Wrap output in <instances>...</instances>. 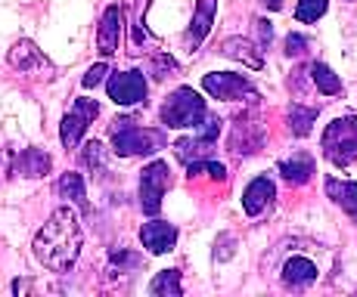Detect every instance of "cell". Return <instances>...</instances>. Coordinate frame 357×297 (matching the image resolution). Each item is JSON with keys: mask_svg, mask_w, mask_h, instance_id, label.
<instances>
[{"mask_svg": "<svg viewBox=\"0 0 357 297\" xmlns=\"http://www.w3.org/2000/svg\"><path fill=\"white\" fill-rule=\"evenodd\" d=\"M317 121V109H305V106H292L289 109V127L295 136H307L311 124Z\"/></svg>", "mask_w": 357, "mask_h": 297, "instance_id": "obj_25", "label": "cell"}, {"mask_svg": "<svg viewBox=\"0 0 357 297\" xmlns=\"http://www.w3.org/2000/svg\"><path fill=\"white\" fill-rule=\"evenodd\" d=\"M6 62H10L16 72L22 74H34V78H56V65L44 56V50H38V44L31 40H16L6 53Z\"/></svg>", "mask_w": 357, "mask_h": 297, "instance_id": "obj_5", "label": "cell"}, {"mask_svg": "<svg viewBox=\"0 0 357 297\" xmlns=\"http://www.w3.org/2000/svg\"><path fill=\"white\" fill-rule=\"evenodd\" d=\"M205 118V99L196 93L193 87H181L165 99L162 106V124L165 127H199V121Z\"/></svg>", "mask_w": 357, "mask_h": 297, "instance_id": "obj_4", "label": "cell"}, {"mask_svg": "<svg viewBox=\"0 0 357 297\" xmlns=\"http://www.w3.org/2000/svg\"><path fill=\"white\" fill-rule=\"evenodd\" d=\"M324 155L335 168H348L357 161V118L354 115H342L324 130Z\"/></svg>", "mask_w": 357, "mask_h": 297, "instance_id": "obj_3", "label": "cell"}, {"mask_svg": "<svg viewBox=\"0 0 357 297\" xmlns=\"http://www.w3.org/2000/svg\"><path fill=\"white\" fill-rule=\"evenodd\" d=\"M305 47H307V40L301 38V34H289V38H286V53H289V56H301Z\"/></svg>", "mask_w": 357, "mask_h": 297, "instance_id": "obj_30", "label": "cell"}, {"mask_svg": "<svg viewBox=\"0 0 357 297\" xmlns=\"http://www.w3.org/2000/svg\"><path fill=\"white\" fill-rule=\"evenodd\" d=\"M221 53L227 59H236V62H243V65H249V68H261V65H264L261 50L252 44V40H245V38H227L221 44Z\"/></svg>", "mask_w": 357, "mask_h": 297, "instance_id": "obj_19", "label": "cell"}, {"mask_svg": "<svg viewBox=\"0 0 357 297\" xmlns=\"http://www.w3.org/2000/svg\"><path fill=\"white\" fill-rule=\"evenodd\" d=\"M326 0H298V6H295V19L298 22H317L320 16L326 13Z\"/></svg>", "mask_w": 357, "mask_h": 297, "instance_id": "obj_28", "label": "cell"}, {"mask_svg": "<svg viewBox=\"0 0 357 297\" xmlns=\"http://www.w3.org/2000/svg\"><path fill=\"white\" fill-rule=\"evenodd\" d=\"M121 31H125V10L119 6H106L100 19V31H97V50L102 56H112L119 53V44H121Z\"/></svg>", "mask_w": 357, "mask_h": 297, "instance_id": "obj_11", "label": "cell"}, {"mask_svg": "<svg viewBox=\"0 0 357 297\" xmlns=\"http://www.w3.org/2000/svg\"><path fill=\"white\" fill-rule=\"evenodd\" d=\"M100 115V102L97 99H87V96H78L72 106V112L63 118V127H59V140H63L66 149H75L84 136V130L97 121Z\"/></svg>", "mask_w": 357, "mask_h": 297, "instance_id": "obj_7", "label": "cell"}, {"mask_svg": "<svg viewBox=\"0 0 357 297\" xmlns=\"http://www.w3.org/2000/svg\"><path fill=\"white\" fill-rule=\"evenodd\" d=\"M106 93L115 106H140V102H146L149 87L143 72H115L106 81Z\"/></svg>", "mask_w": 357, "mask_h": 297, "instance_id": "obj_8", "label": "cell"}, {"mask_svg": "<svg viewBox=\"0 0 357 297\" xmlns=\"http://www.w3.org/2000/svg\"><path fill=\"white\" fill-rule=\"evenodd\" d=\"M215 13H218V0H199V3H196L193 22H190L187 34H183V44H187L190 53L199 50V47H202V40L208 38L211 25H215Z\"/></svg>", "mask_w": 357, "mask_h": 297, "instance_id": "obj_13", "label": "cell"}, {"mask_svg": "<svg viewBox=\"0 0 357 297\" xmlns=\"http://www.w3.org/2000/svg\"><path fill=\"white\" fill-rule=\"evenodd\" d=\"M29 288H31V282H13V291H16V294H22V291H29Z\"/></svg>", "mask_w": 357, "mask_h": 297, "instance_id": "obj_32", "label": "cell"}, {"mask_svg": "<svg viewBox=\"0 0 357 297\" xmlns=\"http://www.w3.org/2000/svg\"><path fill=\"white\" fill-rule=\"evenodd\" d=\"M50 168H53V161L44 149H22L16 158H13V170H16L19 177H29V179L47 177Z\"/></svg>", "mask_w": 357, "mask_h": 297, "instance_id": "obj_16", "label": "cell"}, {"mask_svg": "<svg viewBox=\"0 0 357 297\" xmlns=\"http://www.w3.org/2000/svg\"><path fill=\"white\" fill-rule=\"evenodd\" d=\"M56 192L66 198V202L78 204L81 211L87 208V189H84V179H81V174H75V170H68V174L59 177L56 183Z\"/></svg>", "mask_w": 357, "mask_h": 297, "instance_id": "obj_22", "label": "cell"}, {"mask_svg": "<svg viewBox=\"0 0 357 297\" xmlns=\"http://www.w3.org/2000/svg\"><path fill=\"white\" fill-rule=\"evenodd\" d=\"M112 152L119 158H134V155H153L162 146L159 130L140 127L134 118H115L112 121Z\"/></svg>", "mask_w": 357, "mask_h": 297, "instance_id": "obj_2", "label": "cell"}, {"mask_svg": "<svg viewBox=\"0 0 357 297\" xmlns=\"http://www.w3.org/2000/svg\"><path fill=\"white\" fill-rule=\"evenodd\" d=\"M258 31H261V44H271L273 40V25L267 19H258Z\"/></svg>", "mask_w": 357, "mask_h": 297, "instance_id": "obj_31", "label": "cell"}, {"mask_svg": "<svg viewBox=\"0 0 357 297\" xmlns=\"http://www.w3.org/2000/svg\"><path fill=\"white\" fill-rule=\"evenodd\" d=\"M81 241H84V232H81L78 214L68 204H63L47 217V223L38 230L31 248L38 264H44L50 273H68L81 254Z\"/></svg>", "mask_w": 357, "mask_h": 297, "instance_id": "obj_1", "label": "cell"}, {"mask_svg": "<svg viewBox=\"0 0 357 297\" xmlns=\"http://www.w3.org/2000/svg\"><path fill=\"white\" fill-rule=\"evenodd\" d=\"M280 174H283V179H289L292 186H305L307 179L314 177V158L311 155H292L286 158V161H280Z\"/></svg>", "mask_w": 357, "mask_h": 297, "instance_id": "obj_20", "label": "cell"}, {"mask_svg": "<svg viewBox=\"0 0 357 297\" xmlns=\"http://www.w3.org/2000/svg\"><path fill=\"white\" fill-rule=\"evenodd\" d=\"M140 241L149 254H168L177 245V226L168 220H153V223H143Z\"/></svg>", "mask_w": 357, "mask_h": 297, "instance_id": "obj_12", "label": "cell"}, {"mask_svg": "<svg viewBox=\"0 0 357 297\" xmlns=\"http://www.w3.org/2000/svg\"><path fill=\"white\" fill-rule=\"evenodd\" d=\"M273 198H277V186H273V179L255 177L243 192V211L249 214V217H258L261 211H267V204H271Z\"/></svg>", "mask_w": 357, "mask_h": 297, "instance_id": "obj_14", "label": "cell"}, {"mask_svg": "<svg viewBox=\"0 0 357 297\" xmlns=\"http://www.w3.org/2000/svg\"><path fill=\"white\" fill-rule=\"evenodd\" d=\"M106 74H109V65H106V62H97V65H91V68L84 72L81 84H84L87 90H93L97 84H102V78H106Z\"/></svg>", "mask_w": 357, "mask_h": 297, "instance_id": "obj_29", "label": "cell"}, {"mask_svg": "<svg viewBox=\"0 0 357 297\" xmlns=\"http://www.w3.org/2000/svg\"><path fill=\"white\" fill-rule=\"evenodd\" d=\"M81 158H84V164L93 170V174H106V149H102V143H97V140L84 143Z\"/></svg>", "mask_w": 357, "mask_h": 297, "instance_id": "obj_26", "label": "cell"}, {"mask_svg": "<svg viewBox=\"0 0 357 297\" xmlns=\"http://www.w3.org/2000/svg\"><path fill=\"white\" fill-rule=\"evenodd\" d=\"M149 74H153L155 81L174 78V74H177V62H174V56H168V53H155V56L149 59Z\"/></svg>", "mask_w": 357, "mask_h": 297, "instance_id": "obj_27", "label": "cell"}, {"mask_svg": "<svg viewBox=\"0 0 357 297\" xmlns=\"http://www.w3.org/2000/svg\"><path fill=\"white\" fill-rule=\"evenodd\" d=\"M128 6V19L125 22L130 25V44L134 50H143L146 44H153V31L146 29V10H149V0H125Z\"/></svg>", "mask_w": 357, "mask_h": 297, "instance_id": "obj_15", "label": "cell"}, {"mask_svg": "<svg viewBox=\"0 0 357 297\" xmlns=\"http://www.w3.org/2000/svg\"><path fill=\"white\" fill-rule=\"evenodd\" d=\"M317 264L311 257H289L283 264V285L289 288H307L317 282Z\"/></svg>", "mask_w": 357, "mask_h": 297, "instance_id": "obj_17", "label": "cell"}, {"mask_svg": "<svg viewBox=\"0 0 357 297\" xmlns=\"http://www.w3.org/2000/svg\"><path fill=\"white\" fill-rule=\"evenodd\" d=\"M326 195L333 198V204H339V208L357 223V183H354V179L329 177L326 179Z\"/></svg>", "mask_w": 357, "mask_h": 297, "instance_id": "obj_18", "label": "cell"}, {"mask_svg": "<svg viewBox=\"0 0 357 297\" xmlns=\"http://www.w3.org/2000/svg\"><path fill=\"white\" fill-rule=\"evenodd\" d=\"M211 146H215V143L202 140V136H187V140H177L174 143V155L181 158L183 164L205 161V158H211Z\"/></svg>", "mask_w": 357, "mask_h": 297, "instance_id": "obj_21", "label": "cell"}, {"mask_svg": "<svg viewBox=\"0 0 357 297\" xmlns=\"http://www.w3.org/2000/svg\"><path fill=\"white\" fill-rule=\"evenodd\" d=\"M264 146V127L258 124V118L252 115H239L233 121V134H230V152L233 155H255Z\"/></svg>", "mask_w": 357, "mask_h": 297, "instance_id": "obj_10", "label": "cell"}, {"mask_svg": "<svg viewBox=\"0 0 357 297\" xmlns=\"http://www.w3.org/2000/svg\"><path fill=\"white\" fill-rule=\"evenodd\" d=\"M311 81H314V87H317L320 93H326V96L342 93V78L326 65V62H314L311 65Z\"/></svg>", "mask_w": 357, "mask_h": 297, "instance_id": "obj_24", "label": "cell"}, {"mask_svg": "<svg viewBox=\"0 0 357 297\" xmlns=\"http://www.w3.org/2000/svg\"><path fill=\"white\" fill-rule=\"evenodd\" d=\"M202 87L208 90L215 99H224V102H236L243 99V96H249V99H258L255 87H252V81L245 78V74H233V72H211L202 78Z\"/></svg>", "mask_w": 357, "mask_h": 297, "instance_id": "obj_9", "label": "cell"}, {"mask_svg": "<svg viewBox=\"0 0 357 297\" xmlns=\"http://www.w3.org/2000/svg\"><path fill=\"white\" fill-rule=\"evenodd\" d=\"M261 3H264L267 10H280V6H283V0H261Z\"/></svg>", "mask_w": 357, "mask_h": 297, "instance_id": "obj_33", "label": "cell"}, {"mask_svg": "<svg viewBox=\"0 0 357 297\" xmlns=\"http://www.w3.org/2000/svg\"><path fill=\"white\" fill-rule=\"evenodd\" d=\"M168 186H171L168 161H153L143 168V174H140V208H143V214L162 211V195Z\"/></svg>", "mask_w": 357, "mask_h": 297, "instance_id": "obj_6", "label": "cell"}, {"mask_svg": "<svg viewBox=\"0 0 357 297\" xmlns=\"http://www.w3.org/2000/svg\"><path fill=\"white\" fill-rule=\"evenodd\" d=\"M149 294H155V297H181L183 294L181 273H177V269H162V273H155V279L149 282Z\"/></svg>", "mask_w": 357, "mask_h": 297, "instance_id": "obj_23", "label": "cell"}]
</instances>
